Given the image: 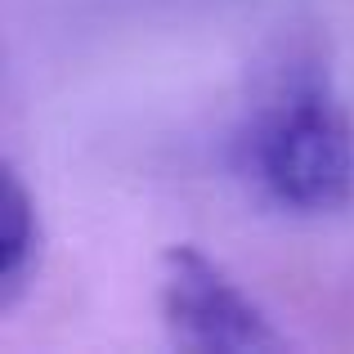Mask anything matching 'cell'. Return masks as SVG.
I'll use <instances>...</instances> for the list:
<instances>
[{"label": "cell", "instance_id": "obj_2", "mask_svg": "<svg viewBox=\"0 0 354 354\" xmlns=\"http://www.w3.org/2000/svg\"><path fill=\"white\" fill-rule=\"evenodd\" d=\"M157 310H162L171 341L184 350L260 354L287 346V337L260 310V301H251L234 283V274L193 242H175L162 251Z\"/></svg>", "mask_w": 354, "mask_h": 354}, {"label": "cell", "instance_id": "obj_3", "mask_svg": "<svg viewBox=\"0 0 354 354\" xmlns=\"http://www.w3.org/2000/svg\"><path fill=\"white\" fill-rule=\"evenodd\" d=\"M5 189H0V314H9L27 296L36 269H41V216L27 189L23 171L5 162Z\"/></svg>", "mask_w": 354, "mask_h": 354}, {"label": "cell", "instance_id": "obj_1", "mask_svg": "<svg viewBox=\"0 0 354 354\" xmlns=\"http://www.w3.org/2000/svg\"><path fill=\"white\" fill-rule=\"evenodd\" d=\"M234 162L260 198L296 216H328L354 198V121L319 45L287 41L260 68Z\"/></svg>", "mask_w": 354, "mask_h": 354}]
</instances>
